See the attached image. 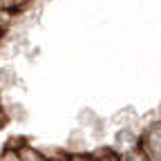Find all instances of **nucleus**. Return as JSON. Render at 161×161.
<instances>
[{"mask_svg": "<svg viewBox=\"0 0 161 161\" xmlns=\"http://www.w3.org/2000/svg\"><path fill=\"white\" fill-rule=\"evenodd\" d=\"M7 121H9V114H7V110H5L3 105H0V128H3Z\"/></svg>", "mask_w": 161, "mask_h": 161, "instance_id": "nucleus-4", "label": "nucleus"}, {"mask_svg": "<svg viewBox=\"0 0 161 161\" xmlns=\"http://www.w3.org/2000/svg\"><path fill=\"white\" fill-rule=\"evenodd\" d=\"M29 0H0V18H7L16 11H20Z\"/></svg>", "mask_w": 161, "mask_h": 161, "instance_id": "nucleus-3", "label": "nucleus"}, {"mask_svg": "<svg viewBox=\"0 0 161 161\" xmlns=\"http://www.w3.org/2000/svg\"><path fill=\"white\" fill-rule=\"evenodd\" d=\"M141 150L150 161H161V119L141 128Z\"/></svg>", "mask_w": 161, "mask_h": 161, "instance_id": "nucleus-1", "label": "nucleus"}, {"mask_svg": "<svg viewBox=\"0 0 161 161\" xmlns=\"http://www.w3.org/2000/svg\"><path fill=\"white\" fill-rule=\"evenodd\" d=\"M16 148H18V159L20 161H49L43 152L36 150V148H31L29 143H20Z\"/></svg>", "mask_w": 161, "mask_h": 161, "instance_id": "nucleus-2", "label": "nucleus"}]
</instances>
